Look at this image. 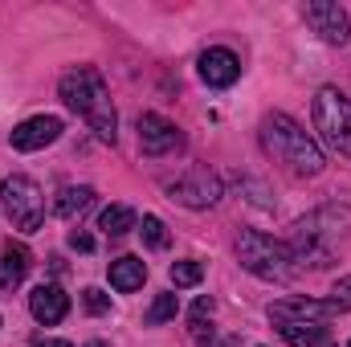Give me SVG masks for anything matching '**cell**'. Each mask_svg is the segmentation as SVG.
Instances as JSON below:
<instances>
[{
    "label": "cell",
    "mask_w": 351,
    "mask_h": 347,
    "mask_svg": "<svg viewBox=\"0 0 351 347\" xmlns=\"http://www.w3.org/2000/svg\"><path fill=\"white\" fill-rule=\"evenodd\" d=\"M196 70H200V78L208 82V86H233L237 78H241V62H237V53L233 49H204L200 53V62H196Z\"/></svg>",
    "instance_id": "11"
},
{
    "label": "cell",
    "mask_w": 351,
    "mask_h": 347,
    "mask_svg": "<svg viewBox=\"0 0 351 347\" xmlns=\"http://www.w3.org/2000/svg\"><path fill=\"white\" fill-rule=\"evenodd\" d=\"M237 258L250 274H258L265 282H286L290 278V250L282 241H274L269 233L241 229L237 233Z\"/></svg>",
    "instance_id": "3"
},
{
    "label": "cell",
    "mask_w": 351,
    "mask_h": 347,
    "mask_svg": "<svg viewBox=\"0 0 351 347\" xmlns=\"http://www.w3.org/2000/svg\"><path fill=\"white\" fill-rule=\"evenodd\" d=\"M184 143L180 127L164 115H139V152L143 156H168Z\"/></svg>",
    "instance_id": "8"
},
{
    "label": "cell",
    "mask_w": 351,
    "mask_h": 347,
    "mask_svg": "<svg viewBox=\"0 0 351 347\" xmlns=\"http://www.w3.org/2000/svg\"><path fill=\"white\" fill-rule=\"evenodd\" d=\"M302 16H306V25H311L323 41H331V45H348L351 21H348V12H343L335 0H311V4L302 8Z\"/></svg>",
    "instance_id": "7"
},
{
    "label": "cell",
    "mask_w": 351,
    "mask_h": 347,
    "mask_svg": "<svg viewBox=\"0 0 351 347\" xmlns=\"http://www.w3.org/2000/svg\"><path fill=\"white\" fill-rule=\"evenodd\" d=\"M70 250L90 254V250H94V237H90V233H82V229H74V233H70Z\"/></svg>",
    "instance_id": "24"
},
{
    "label": "cell",
    "mask_w": 351,
    "mask_h": 347,
    "mask_svg": "<svg viewBox=\"0 0 351 347\" xmlns=\"http://www.w3.org/2000/svg\"><path fill=\"white\" fill-rule=\"evenodd\" d=\"M348 347H351V344H348Z\"/></svg>",
    "instance_id": "28"
},
{
    "label": "cell",
    "mask_w": 351,
    "mask_h": 347,
    "mask_svg": "<svg viewBox=\"0 0 351 347\" xmlns=\"http://www.w3.org/2000/svg\"><path fill=\"white\" fill-rule=\"evenodd\" d=\"M139 233H143V241H147L152 250H168V241H172L160 217H143V225H139Z\"/></svg>",
    "instance_id": "19"
},
{
    "label": "cell",
    "mask_w": 351,
    "mask_h": 347,
    "mask_svg": "<svg viewBox=\"0 0 351 347\" xmlns=\"http://www.w3.org/2000/svg\"><path fill=\"white\" fill-rule=\"evenodd\" d=\"M29 250L25 246H8V250H0V290H16L21 282H25V274H29Z\"/></svg>",
    "instance_id": "13"
},
{
    "label": "cell",
    "mask_w": 351,
    "mask_h": 347,
    "mask_svg": "<svg viewBox=\"0 0 351 347\" xmlns=\"http://www.w3.org/2000/svg\"><path fill=\"white\" fill-rule=\"evenodd\" d=\"M176 311H180V298H176V294H160V298H156V302L147 307L143 323H147V327H160V323L176 319Z\"/></svg>",
    "instance_id": "18"
},
{
    "label": "cell",
    "mask_w": 351,
    "mask_h": 347,
    "mask_svg": "<svg viewBox=\"0 0 351 347\" xmlns=\"http://www.w3.org/2000/svg\"><path fill=\"white\" fill-rule=\"evenodd\" d=\"M339 311H335L331 298L327 302H319V298H282V302L269 307V319L274 323H327Z\"/></svg>",
    "instance_id": "10"
},
{
    "label": "cell",
    "mask_w": 351,
    "mask_h": 347,
    "mask_svg": "<svg viewBox=\"0 0 351 347\" xmlns=\"http://www.w3.org/2000/svg\"><path fill=\"white\" fill-rule=\"evenodd\" d=\"M0 200H4V213L12 217V225L21 233H37L41 229V221H45V196H41V188L29 176H8L0 184Z\"/></svg>",
    "instance_id": "4"
},
{
    "label": "cell",
    "mask_w": 351,
    "mask_h": 347,
    "mask_svg": "<svg viewBox=\"0 0 351 347\" xmlns=\"http://www.w3.org/2000/svg\"><path fill=\"white\" fill-rule=\"evenodd\" d=\"M90 204H94V188H90V184H78V188L70 184V188H62V192H58L53 213H58V217H66V221H74L78 213H86Z\"/></svg>",
    "instance_id": "15"
},
{
    "label": "cell",
    "mask_w": 351,
    "mask_h": 347,
    "mask_svg": "<svg viewBox=\"0 0 351 347\" xmlns=\"http://www.w3.org/2000/svg\"><path fill=\"white\" fill-rule=\"evenodd\" d=\"M58 94L70 110H78L94 127V135L102 143H114L119 139V119H114V106H110V94H106V82L94 66H74L62 74L58 82Z\"/></svg>",
    "instance_id": "1"
},
{
    "label": "cell",
    "mask_w": 351,
    "mask_h": 347,
    "mask_svg": "<svg viewBox=\"0 0 351 347\" xmlns=\"http://www.w3.org/2000/svg\"><path fill=\"white\" fill-rule=\"evenodd\" d=\"M204 315H213V298H196V307H192V319H204Z\"/></svg>",
    "instance_id": "25"
},
{
    "label": "cell",
    "mask_w": 351,
    "mask_h": 347,
    "mask_svg": "<svg viewBox=\"0 0 351 347\" xmlns=\"http://www.w3.org/2000/svg\"><path fill=\"white\" fill-rule=\"evenodd\" d=\"M58 135H62V119L58 115H37V119H25L21 127H12L8 143L16 152H41L49 143H58Z\"/></svg>",
    "instance_id": "9"
},
{
    "label": "cell",
    "mask_w": 351,
    "mask_h": 347,
    "mask_svg": "<svg viewBox=\"0 0 351 347\" xmlns=\"http://www.w3.org/2000/svg\"><path fill=\"white\" fill-rule=\"evenodd\" d=\"M143 278H147V265L139 258H114L110 261V286H114V290L131 294V290L143 286Z\"/></svg>",
    "instance_id": "14"
},
{
    "label": "cell",
    "mask_w": 351,
    "mask_h": 347,
    "mask_svg": "<svg viewBox=\"0 0 351 347\" xmlns=\"http://www.w3.org/2000/svg\"><path fill=\"white\" fill-rule=\"evenodd\" d=\"M192 344H196V347H208V344H213V327H208L204 319H192Z\"/></svg>",
    "instance_id": "23"
},
{
    "label": "cell",
    "mask_w": 351,
    "mask_h": 347,
    "mask_svg": "<svg viewBox=\"0 0 351 347\" xmlns=\"http://www.w3.org/2000/svg\"><path fill=\"white\" fill-rule=\"evenodd\" d=\"M139 221H135V208L131 204H110V208H102V217H98V229L106 233V237H123V233H131Z\"/></svg>",
    "instance_id": "17"
},
{
    "label": "cell",
    "mask_w": 351,
    "mask_h": 347,
    "mask_svg": "<svg viewBox=\"0 0 351 347\" xmlns=\"http://www.w3.org/2000/svg\"><path fill=\"white\" fill-rule=\"evenodd\" d=\"M29 311H33V319H37V323L53 327V323H62V319H66V311H70V294H66L58 282H41V286L29 294Z\"/></svg>",
    "instance_id": "12"
},
{
    "label": "cell",
    "mask_w": 351,
    "mask_h": 347,
    "mask_svg": "<svg viewBox=\"0 0 351 347\" xmlns=\"http://www.w3.org/2000/svg\"><path fill=\"white\" fill-rule=\"evenodd\" d=\"M204 278V265L200 261H176L172 265V282L176 286H196Z\"/></svg>",
    "instance_id": "20"
},
{
    "label": "cell",
    "mask_w": 351,
    "mask_h": 347,
    "mask_svg": "<svg viewBox=\"0 0 351 347\" xmlns=\"http://www.w3.org/2000/svg\"><path fill=\"white\" fill-rule=\"evenodd\" d=\"M168 192H172V200H180L184 208H213L221 200V180L208 172V168H192L188 176H180Z\"/></svg>",
    "instance_id": "6"
},
{
    "label": "cell",
    "mask_w": 351,
    "mask_h": 347,
    "mask_svg": "<svg viewBox=\"0 0 351 347\" xmlns=\"http://www.w3.org/2000/svg\"><path fill=\"white\" fill-rule=\"evenodd\" d=\"M315 127L323 135V143L348 152L351 147V102L335 86H323L315 94Z\"/></svg>",
    "instance_id": "5"
},
{
    "label": "cell",
    "mask_w": 351,
    "mask_h": 347,
    "mask_svg": "<svg viewBox=\"0 0 351 347\" xmlns=\"http://www.w3.org/2000/svg\"><path fill=\"white\" fill-rule=\"evenodd\" d=\"M82 302H86L90 315H106V311H110V298H106L102 290H94V286H86V290H82Z\"/></svg>",
    "instance_id": "21"
},
{
    "label": "cell",
    "mask_w": 351,
    "mask_h": 347,
    "mask_svg": "<svg viewBox=\"0 0 351 347\" xmlns=\"http://www.w3.org/2000/svg\"><path fill=\"white\" fill-rule=\"evenodd\" d=\"M86 347H106V344H98V339H94V344H86Z\"/></svg>",
    "instance_id": "27"
},
{
    "label": "cell",
    "mask_w": 351,
    "mask_h": 347,
    "mask_svg": "<svg viewBox=\"0 0 351 347\" xmlns=\"http://www.w3.org/2000/svg\"><path fill=\"white\" fill-rule=\"evenodd\" d=\"M331 302H335V311L343 315V311H351V278H343L335 290H331Z\"/></svg>",
    "instance_id": "22"
},
{
    "label": "cell",
    "mask_w": 351,
    "mask_h": 347,
    "mask_svg": "<svg viewBox=\"0 0 351 347\" xmlns=\"http://www.w3.org/2000/svg\"><path fill=\"white\" fill-rule=\"evenodd\" d=\"M282 339L290 347H319L327 344V323H278Z\"/></svg>",
    "instance_id": "16"
},
{
    "label": "cell",
    "mask_w": 351,
    "mask_h": 347,
    "mask_svg": "<svg viewBox=\"0 0 351 347\" xmlns=\"http://www.w3.org/2000/svg\"><path fill=\"white\" fill-rule=\"evenodd\" d=\"M262 143H265V152H269L278 164H286L294 176H319L323 164H327V160H323V147H319L290 115H282V110L265 115Z\"/></svg>",
    "instance_id": "2"
},
{
    "label": "cell",
    "mask_w": 351,
    "mask_h": 347,
    "mask_svg": "<svg viewBox=\"0 0 351 347\" xmlns=\"http://www.w3.org/2000/svg\"><path fill=\"white\" fill-rule=\"evenodd\" d=\"M29 347H74V344H70V339H45V335H37Z\"/></svg>",
    "instance_id": "26"
}]
</instances>
